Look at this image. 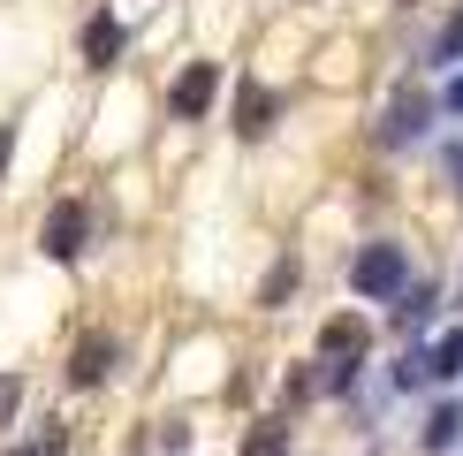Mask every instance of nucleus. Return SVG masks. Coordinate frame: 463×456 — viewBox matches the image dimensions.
<instances>
[{"instance_id": "nucleus-11", "label": "nucleus", "mask_w": 463, "mask_h": 456, "mask_svg": "<svg viewBox=\"0 0 463 456\" xmlns=\"http://www.w3.org/2000/svg\"><path fill=\"white\" fill-rule=\"evenodd\" d=\"M456 433H463V411H456V404H440V411L426 418V449H456Z\"/></svg>"}, {"instance_id": "nucleus-5", "label": "nucleus", "mask_w": 463, "mask_h": 456, "mask_svg": "<svg viewBox=\"0 0 463 456\" xmlns=\"http://www.w3.org/2000/svg\"><path fill=\"white\" fill-rule=\"evenodd\" d=\"M107 373H114V335H84L69 350V380H76V388H99Z\"/></svg>"}, {"instance_id": "nucleus-12", "label": "nucleus", "mask_w": 463, "mask_h": 456, "mask_svg": "<svg viewBox=\"0 0 463 456\" xmlns=\"http://www.w3.org/2000/svg\"><path fill=\"white\" fill-rule=\"evenodd\" d=\"M426 312H433L426 290H402V297H395V328H426Z\"/></svg>"}, {"instance_id": "nucleus-19", "label": "nucleus", "mask_w": 463, "mask_h": 456, "mask_svg": "<svg viewBox=\"0 0 463 456\" xmlns=\"http://www.w3.org/2000/svg\"><path fill=\"white\" fill-rule=\"evenodd\" d=\"M8 456H38V449H8Z\"/></svg>"}, {"instance_id": "nucleus-3", "label": "nucleus", "mask_w": 463, "mask_h": 456, "mask_svg": "<svg viewBox=\"0 0 463 456\" xmlns=\"http://www.w3.org/2000/svg\"><path fill=\"white\" fill-rule=\"evenodd\" d=\"M221 100V62H190L175 76V91H167V107H175V122H205V107Z\"/></svg>"}, {"instance_id": "nucleus-18", "label": "nucleus", "mask_w": 463, "mask_h": 456, "mask_svg": "<svg viewBox=\"0 0 463 456\" xmlns=\"http://www.w3.org/2000/svg\"><path fill=\"white\" fill-rule=\"evenodd\" d=\"M449 114H463V76H456V84H449Z\"/></svg>"}, {"instance_id": "nucleus-15", "label": "nucleus", "mask_w": 463, "mask_h": 456, "mask_svg": "<svg viewBox=\"0 0 463 456\" xmlns=\"http://www.w3.org/2000/svg\"><path fill=\"white\" fill-rule=\"evenodd\" d=\"M426 350H411V357H402V366H395V388H426Z\"/></svg>"}, {"instance_id": "nucleus-10", "label": "nucleus", "mask_w": 463, "mask_h": 456, "mask_svg": "<svg viewBox=\"0 0 463 456\" xmlns=\"http://www.w3.org/2000/svg\"><path fill=\"white\" fill-rule=\"evenodd\" d=\"M426 373H433V380H456V373H463V335H440V342H433V350H426Z\"/></svg>"}, {"instance_id": "nucleus-4", "label": "nucleus", "mask_w": 463, "mask_h": 456, "mask_svg": "<svg viewBox=\"0 0 463 456\" xmlns=\"http://www.w3.org/2000/svg\"><path fill=\"white\" fill-rule=\"evenodd\" d=\"M364 342H373V335H364V319H350V312H342V319H326V328H319V350H326V366H335V373H357Z\"/></svg>"}, {"instance_id": "nucleus-6", "label": "nucleus", "mask_w": 463, "mask_h": 456, "mask_svg": "<svg viewBox=\"0 0 463 456\" xmlns=\"http://www.w3.org/2000/svg\"><path fill=\"white\" fill-rule=\"evenodd\" d=\"M274 114H281L274 91H266V84H243V91H236V138H266Z\"/></svg>"}, {"instance_id": "nucleus-8", "label": "nucleus", "mask_w": 463, "mask_h": 456, "mask_svg": "<svg viewBox=\"0 0 463 456\" xmlns=\"http://www.w3.org/2000/svg\"><path fill=\"white\" fill-rule=\"evenodd\" d=\"M114 53H122V24H114V15H91V24H84V62L107 69Z\"/></svg>"}, {"instance_id": "nucleus-1", "label": "nucleus", "mask_w": 463, "mask_h": 456, "mask_svg": "<svg viewBox=\"0 0 463 456\" xmlns=\"http://www.w3.org/2000/svg\"><path fill=\"white\" fill-rule=\"evenodd\" d=\"M350 290L357 297H402L411 290V259H402V243H364L350 259Z\"/></svg>"}, {"instance_id": "nucleus-16", "label": "nucleus", "mask_w": 463, "mask_h": 456, "mask_svg": "<svg viewBox=\"0 0 463 456\" xmlns=\"http://www.w3.org/2000/svg\"><path fill=\"white\" fill-rule=\"evenodd\" d=\"M288 290H297V259H281V266H274V274H266V304H281Z\"/></svg>"}, {"instance_id": "nucleus-2", "label": "nucleus", "mask_w": 463, "mask_h": 456, "mask_svg": "<svg viewBox=\"0 0 463 456\" xmlns=\"http://www.w3.org/2000/svg\"><path fill=\"white\" fill-rule=\"evenodd\" d=\"M84 243H91V205H84V198H61V205L46 214V228H38V252L61 259V266H76V259H84Z\"/></svg>"}, {"instance_id": "nucleus-7", "label": "nucleus", "mask_w": 463, "mask_h": 456, "mask_svg": "<svg viewBox=\"0 0 463 456\" xmlns=\"http://www.w3.org/2000/svg\"><path fill=\"white\" fill-rule=\"evenodd\" d=\"M418 129H426V100H411V91H402V100L388 107V122H380V145H411Z\"/></svg>"}, {"instance_id": "nucleus-14", "label": "nucleus", "mask_w": 463, "mask_h": 456, "mask_svg": "<svg viewBox=\"0 0 463 456\" xmlns=\"http://www.w3.org/2000/svg\"><path fill=\"white\" fill-rule=\"evenodd\" d=\"M15 411H24V380L0 373V426H15Z\"/></svg>"}, {"instance_id": "nucleus-13", "label": "nucleus", "mask_w": 463, "mask_h": 456, "mask_svg": "<svg viewBox=\"0 0 463 456\" xmlns=\"http://www.w3.org/2000/svg\"><path fill=\"white\" fill-rule=\"evenodd\" d=\"M433 62L449 69V62H463V15H449V24H440V38H433Z\"/></svg>"}, {"instance_id": "nucleus-17", "label": "nucleus", "mask_w": 463, "mask_h": 456, "mask_svg": "<svg viewBox=\"0 0 463 456\" xmlns=\"http://www.w3.org/2000/svg\"><path fill=\"white\" fill-rule=\"evenodd\" d=\"M8 152H15V122H0V176H8Z\"/></svg>"}, {"instance_id": "nucleus-9", "label": "nucleus", "mask_w": 463, "mask_h": 456, "mask_svg": "<svg viewBox=\"0 0 463 456\" xmlns=\"http://www.w3.org/2000/svg\"><path fill=\"white\" fill-rule=\"evenodd\" d=\"M243 456H288V426H281V418H259L250 442H243Z\"/></svg>"}]
</instances>
